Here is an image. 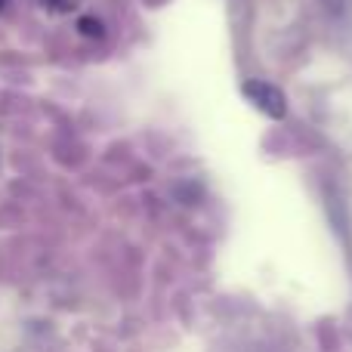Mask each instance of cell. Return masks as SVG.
I'll use <instances>...</instances> for the list:
<instances>
[{
    "label": "cell",
    "mask_w": 352,
    "mask_h": 352,
    "mask_svg": "<svg viewBox=\"0 0 352 352\" xmlns=\"http://www.w3.org/2000/svg\"><path fill=\"white\" fill-rule=\"evenodd\" d=\"M80 31H84L87 37H99L102 34V25L93 22V19H80Z\"/></svg>",
    "instance_id": "cell-2"
},
{
    "label": "cell",
    "mask_w": 352,
    "mask_h": 352,
    "mask_svg": "<svg viewBox=\"0 0 352 352\" xmlns=\"http://www.w3.org/2000/svg\"><path fill=\"white\" fill-rule=\"evenodd\" d=\"M241 93L256 111H263L272 121H281L287 115V96L275 84H269V80H244Z\"/></svg>",
    "instance_id": "cell-1"
}]
</instances>
